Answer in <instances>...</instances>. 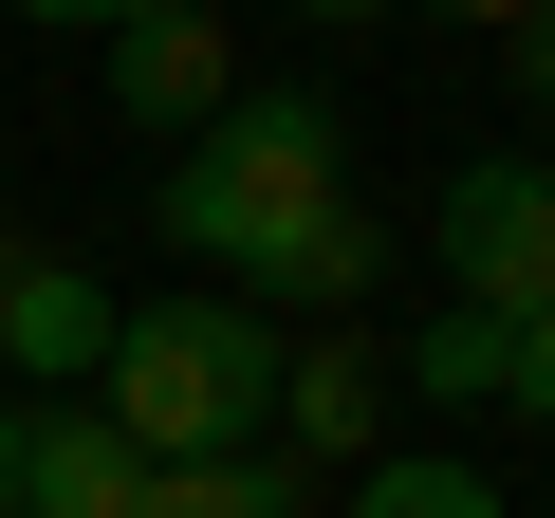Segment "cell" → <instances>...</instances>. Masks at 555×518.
Wrapping results in <instances>:
<instances>
[{"label":"cell","mask_w":555,"mask_h":518,"mask_svg":"<svg viewBox=\"0 0 555 518\" xmlns=\"http://www.w3.org/2000/svg\"><path fill=\"white\" fill-rule=\"evenodd\" d=\"M278 371H297V334H278L259 297H130L93 407H112L149 463H222V444L278 426Z\"/></svg>","instance_id":"cell-1"},{"label":"cell","mask_w":555,"mask_h":518,"mask_svg":"<svg viewBox=\"0 0 555 518\" xmlns=\"http://www.w3.org/2000/svg\"><path fill=\"white\" fill-rule=\"evenodd\" d=\"M315 204H352V130H334V93H222V112L185 130V167H167V241L204 259V279H259Z\"/></svg>","instance_id":"cell-2"},{"label":"cell","mask_w":555,"mask_h":518,"mask_svg":"<svg viewBox=\"0 0 555 518\" xmlns=\"http://www.w3.org/2000/svg\"><path fill=\"white\" fill-rule=\"evenodd\" d=\"M426 241H444V297L555 315V167H537V148H463L444 204H426Z\"/></svg>","instance_id":"cell-3"},{"label":"cell","mask_w":555,"mask_h":518,"mask_svg":"<svg viewBox=\"0 0 555 518\" xmlns=\"http://www.w3.org/2000/svg\"><path fill=\"white\" fill-rule=\"evenodd\" d=\"M222 93H241L222 0H130V20H112V112H130V130H204Z\"/></svg>","instance_id":"cell-4"},{"label":"cell","mask_w":555,"mask_h":518,"mask_svg":"<svg viewBox=\"0 0 555 518\" xmlns=\"http://www.w3.org/2000/svg\"><path fill=\"white\" fill-rule=\"evenodd\" d=\"M112 279H93V259H20V241H0V371H38V389H93L112 371Z\"/></svg>","instance_id":"cell-5"},{"label":"cell","mask_w":555,"mask_h":518,"mask_svg":"<svg viewBox=\"0 0 555 518\" xmlns=\"http://www.w3.org/2000/svg\"><path fill=\"white\" fill-rule=\"evenodd\" d=\"M20 518H149V444L112 407H20Z\"/></svg>","instance_id":"cell-6"},{"label":"cell","mask_w":555,"mask_h":518,"mask_svg":"<svg viewBox=\"0 0 555 518\" xmlns=\"http://www.w3.org/2000/svg\"><path fill=\"white\" fill-rule=\"evenodd\" d=\"M222 297H259L278 334H297V315H334V334H352V297H389V222H371V204H315V222L278 241L259 279H222Z\"/></svg>","instance_id":"cell-7"},{"label":"cell","mask_w":555,"mask_h":518,"mask_svg":"<svg viewBox=\"0 0 555 518\" xmlns=\"http://www.w3.org/2000/svg\"><path fill=\"white\" fill-rule=\"evenodd\" d=\"M389 407H408L389 334H297V371H278V444H352V463H371Z\"/></svg>","instance_id":"cell-8"},{"label":"cell","mask_w":555,"mask_h":518,"mask_svg":"<svg viewBox=\"0 0 555 518\" xmlns=\"http://www.w3.org/2000/svg\"><path fill=\"white\" fill-rule=\"evenodd\" d=\"M389 371H408L426 407H500V371H518V315H481V297H444L426 334H389Z\"/></svg>","instance_id":"cell-9"},{"label":"cell","mask_w":555,"mask_h":518,"mask_svg":"<svg viewBox=\"0 0 555 518\" xmlns=\"http://www.w3.org/2000/svg\"><path fill=\"white\" fill-rule=\"evenodd\" d=\"M149 518H315L297 444H222V463H149Z\"/></svg>","instance_id":"cell-10"},{"label":"cell","mask_w":555,"mask_h":518,"mask_svg":"<svg viewBox=\"0 0 555 518\" xmlns=\"http://www.w3.org/2000/svg\"><path fill=\"white\" fill-rule=\"evenodd\" d=\"M352 518H500V481H481L463 444H408V463H371V481H352Z\"/></svg>","instance_id":"cell-11"},{"label":"cell","mask_w":555,"mask_h":518,"mask_svg":"<svg viewBox=\"0 0 555 518\" xmlns=\"http://www.w3.org/2000/svg\"><path fill=\"white\" fill-rule=\"evenodd\" d=\"M500 389H518V407L555 426V315H518V371H500Z\"/></svg>","instance_id":"cell-12"},{"label":"cell","mask_w":555,"mask_h":518,"mask_svg":"<svg viewBox=\"0 0 555 518\" xmlns=\"http://www.w3.org/2000/svg\"><path fill=\"white\" fill-rule=\"evenodd\" d=\"M0 20H38V38H112L130 0H0Z\"/></svg>","instance_id":"cell-13"},{"label":"cell","mask_w":555,"mask_h":518,"mask_svg":"<svg viewBox=\"0 0 555 518\" xmlns=\"http://www.w3.org/2000/svg\"><path fill=\"white\" fill-rule=\"evenodd\" d=\"M518 93L555 112V0H537V20H518Z\"/></svg>","instance_id":"cell-14"},{"label":"cell","mask_w":555,"mask_h":518,"mask_svg":"<svg viewBox=\"0 0 555 518\" xmlns=\"http://www.w3.org/2000/svg\"><path fill=\"white\" fill-rule=\"evenodd\" d=\"M426 20H463V38H518V20H537V0H426Z\"/></svg>","instance_id":"cell-15"},{"label":"cell","mask_w":555,"mask_h":518,"mask_svg":"<svg viewBox=\"0 0 555 518\" xmlns=\"http://www.w3.org/2000/svg\"><path fill=\"white\" fill-rule=\"evenodd\" d=\"M0 518H20V389H0Z\"/></svg>","instance_id":"cell-16"},{"label":"cell","mask_w":555,"mask_h":518,"mask_svg":"<svg viewBox=\"0 0 555 518\" xmlns=\"http://www.w3.org/2000/svg\"><path fill=\"white\" fill-rule=\"evenodd\" d=\"M297 20H389V0H297Z\"/></svg>","instance_id":"cell-17"},{"label":"cell","mask_w":555,"mask_h":518,"mask_svg":"<svg viewBox=\"0 0 555 518\" xmlns=\"http://www.w3.org/2000/svg\"><path fill=\"white\" fill-rule=\"evenodd\" d=\"M0 241H20V222H0Z\"/></svg>","instance_id":"cell-18"},{"label":"cell","mask_w":555,"mask_h":518,"mask_svg":"<svg viewBox=\"0 0 555 518\" xmlns=\"http://www.w3.org/2000/svg\"><path fill=\"white\" fill-rule=\"evenodd\" d=\"M537 167H555V148H537Z\"/></svg>","instance_id":"cell-19"}]
</instances>
